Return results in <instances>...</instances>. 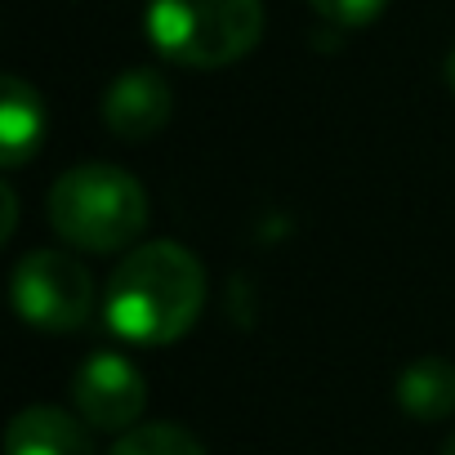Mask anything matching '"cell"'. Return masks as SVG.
I'll use <instances>...</instances> for the list:
<instances>
[{"label":"cell","instance_id":"cell-7","mask_svg":"<svg viewBox=\"0 0 455 455\" xmlns=\"http://www.w3.org/2000/svg\"><path fill=\"white\" fill-rule=\"evenodd\" d=\"M5 455H94V442L68 411L28 406L5 428Z\"/></svg>","mask_w":455,"mask_h":455},{"label":"cell","instance_id":"cell-5","mask_svg":"<svg viewBox=\"0 0 455 455\" xmlns=\"http://www.w3.org/2000/svg\"><path fill=\"white\" fill-rule=\"evenodd\" d=\"M72 402L90 428L130 433L148 406V379L125 353H94L72 375Z\"/></svg>","mask_w":455,"mask_h":455},{"label":"cell","instance_id":"cell-8","mask_svg":"<svg viewBox=\"0 0 455 455\" xmlns=\"http://www.w3.org/2000/svg\"><path fill=\"white\" fill-rule=\"evenodd\" d=\"M41 139H45L41 94L28 81L5 76V85H0V156H5V165L19 170L23 161H32L41 152Z\"/></svg>","mask_w":455,"mask_h":455},{"label":"cell","instance_id":"cell-3","mask_svg":"<svg viewBox=\"0 0 455 455\" xmlns=\"http://www.w3.org/2000/svg\"><path fill=\"white\" fill-rule=\"evenodd\" d=\"M143 28L179 68H233L246 59L264 36V5L259 0H148Z\"/></svg>","mask_w":455,"mask_h":455},{"label":"cell","instance_id":"cell-12","mask_svg":"<svg viewBox=\"0 0 455 455\" xmlns=\"http://www.w3.org/2000/svg\"><path fill=\"white\" fill-rule=\"evenodd\" d=\"M0 196H5V237L14 233V214H19V201H14V188L5 183V192H0Z\"/></svg>","mask_w":455,"mask_h":455},{"label":"cell","instance_id":"cell-6","mask_svg":"<svg viewBox=\"0 0 455 455\" xmlns=\"http://www.w3.org/2000/svg\"><path fill=\"white\" fill-rule=\"evenodd\" d=\"M103 121L125 143L152 139L170 121V85H165V76L152 72V68L121 72L108 85V94H103Z\"/></svg>","mask_w":455,"mask_h":455},{"label":"cell","instance_id":"cell-2","mask_svg":"<svg viewBox=\"0 0 455 455\" xmlns=\"http://www.w3.org/2000/svg\"><path fill=\"white\" fill-rule=\"evenodd\" d=\"M50 223L76 251L116 255L143 233L148 192L130 170L85 161L50 188Z\"/></svg>","mask_w":455,"mask_h":455},{"label":"cell","instance_id":"cell-1","mask_svg":"<svg viewBox=\"0 0 455 455\" xmlns=\"http://www.w3.org/2000/svg\"><path fill=\"white\" fill-rule=\"evenodd\" d=\"M205 304V273L179 242H148L130 251L108 277V326L139 348L174 344L192 331Z\"/></svg>","mask_w":455,"mask_h":455},{"label":"cell","instance_id":"cell-11","mask_svg":"<svg viewBox=\"0 0 455 455\" xmlns=\"http://www.w3.org/2000/svg\"><path fill=\"white\" fill-rule=\"evenodd\" d=\"M308 5L335 28H366L384 14L388 0H308Z\"/></svg>","mask_w":455,"mask_h":455},{"label":"cell","instance_id":"cell-13","mask_svg":"<svg viewBox=\"0 0 455 455\" xmlns=\"http://www.w3.org/2000/svg\"><path fill=\"white\" fill-rule=\"evenodd\" d=\"M446 85H451V94H455V45H451V54H446Z\"/></svg>","mask_w":455,"mask_h":455},{"label":"cell","instance_id":"cell-10","mask_svg":"<svg viewBox=\"0 0 455 455\" xmlns=\"http://www.w3.org/2000/svg\"><path fill=\"white\" fill-rule=\"evenodd\" d=\"M112 455H205V446L183 424H134L116 437Z\"/></svg>","mask_w":455,"mask_h":455},{"label":"cell","instance_id":"cell-4","mask_svg":"<svg viewBox=\"0 0 455 455\" xmlns=\"http://www.w3.org/2000/svg\"><path fill=\"white\" fill-rule=\"evenodd\" d=\"M14 308L28 326L63 335L81 331L94 313V277L68 251H32L10 277Z\"/></svg>","mask_w":455,"mask_h":455},{"label":"cell","instance_id":"cell-9","mask_svg":"<svg viewBox=\"0 0 455 455\" xmlns=\"http://www.w3.org/2000/svg\"><path fill=\"white\" fill-rule=\"evenodd\" d=\"M393 393L411 419H446L455 411V366L446 357H419L397 375Z\"/></svg>","mask_w":455,"mask_h":455},{"label":"cell","instance_id":"cell-14","mask_svg":"<svg viewBox=\"0 0 455 455\" xmlns=\"http://www.w3.org/2000/svg\"><path fill=\"white\" fill-rule=\"evenodd\" d=\"M442 455H455V433L446 437V446H442Z\"/></svg>","mask_w":455,"mask_h":455}]
</instances>
